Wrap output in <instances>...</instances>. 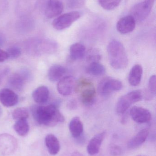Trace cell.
I'll return each mask as SVG.
<instances>
[{
	"instance_id": "obj_1",
	"label": "cell",
	"mask_w": 156,
	"mask_h": 156,
	"mask_svg": "<svg viewBox=\"0 0 156 156\" xmlns=\"http://www.w3.org/2000/svg\"><path fill=\"white\" fill-rule=\"evenodd\" d=\"M31 112L36 122L45 126H54L65 121V117L54 104L46 106L33 105Z\"/></svg>"
},
{
	"instance_id": "obj_2",
	"label": "cell",
	"mask_w": 156,
	"mask_h": 156,
	"mask_svg": "<svg viewBox=\"0 0 156 156\" xmlns=\"http://www.w3.org/2000/svg\"><path fill=\"white\" fill-rule=\"evenodd\" d=\"M107 52L111 66L114 69H122L127 67L128 58L123 45L116 40L110 42L107 47Z\"/></svg>"
},
{
	"instance_id": "obj_3",
	"label": "cell",
	"mask_w": 156,
	"mask_h": 156,
	"mask_svg": "<svg viewBox=\"0 0 156 156\" xmlns=\"http://www.w3.org/2000/svg\"><path fill=\"white\" fill-rule=\"evenodd\" d=\"M76 92L79 94L81 102L86 106H91L95 103L96 91L93 83L89 80L81 79L76 86Z\"/></svg>"
},
{
	"instance_id": "obj_4",
	"label": "cell",
	"mask_w": 156,
	"mask_h": 156,
	"mask_svg": "<svg viewBox=\"0 0 156 156\" xmlns=\"http://www.w3.org/2000/svg\"><path fill=\"white\" fill-rule=\"evenodd\" d=\"M143 93L140 90L132 91L119 98L116 106V112L119 115L126 113L127 110L133 104L141 101Z\"/></svg>"
},
{
	"instance_id": "obj_5",
	"label": "cell",
	"mask_w": 156,
	"mask_h": 156,
	"mask_svg": "<svg viewBox=\"0 0 156 156\" xmlns=\"http://www.w3.org/2000/svg\"><path fill=\"white\" fill-rule=\"evenodd\" d=\"M122 87V82L108 77L103 78L100 82L98 86V91L100 95L105 97L113 92L120 90Z\"/></svg>"
},
{
	"instance_id": "obj_6",
	"label": "cell",
	"mask_w": 156,
	"mask_h": 156,
	"mask_svg": "<svg viewBox=\"0 0 156 156\" xmlns=\"http://www.w3.org/2000/svg\"><path fill=\"white\" fill-rule=\"evenodd\" d=\"M80 16V13L77 11L66 13L56 18L53 21L52 26L56 30H64L70 27Z\"/></svg>"
},
{
	"instance_id": "obj_7",
	"label": "cell",
	"mask_w": 156,
	"mask_h": 156,
	"mask_svg": "<svg viewBox=\"0 0 156 156\" xmlns=\"http://www.w3.org/2000/svg\"><path fill=\"white\" fill-rule=\"evenodd\" d=\"M154 3L145 0L135 5L131 10V15L136 22H142L149 15L154 5Z\"/></svg>"
},
{
	"instance_id": "obj_8",
	"label": "cell",
	"mask_w": 156,
	"mask_h": 156,
	"mask_svg": "<svg viewBox=\"0 0 156 156\" xmlns=\"http://www.w3.org/2000/svg\"><path fill=\"white\" fill-rule=\"evenodd\" d=\"M17 147L16 138L8 134L0 135V153L4 155H9L14 153Z\"/></svg>"
},
{
	"instance_id": "obj_9",
	"label": "cell",
	"mask_w": 156,
	"mask_h": 156,
	"mask_svg": "<svg viewBox=\"0 0 156 156\" xmlns=\"http://www.w3.org/2000/svg\"><path fill=\"white\" fill-rule=\"evenodd\" d=\"M31 78L30 72L27 69H22L18 73L13 74L8 80V84L14 90L20 91L23 89L25 82Z\"/></svg>"
},
{
	"instance_id": "obj_10",
	"label": "cell",
	"mask_w": 156,
	"mask_h": 156,
	"mask_svg": "<svg viewBox=\"0 0 156 156\" xmlns=\"http://www.w3.org/2000/svg\"><path fill=\"white\" fill-rule=\"evenodd\" d=\"M75 80L71 76L64 77L59 81L57 85L58 92L63 96H68L72 93L75 86Z\"/></svg>"
},
{
	"instance_id": "obj_11",
	"label": "cell",
	"mask_w": 156,
	"mask_h": 156,
	"mask_svg": "<svg viewBox=\"0 0 156 156\" xmlns=\"http://www.w3.org/2000/svg\"><path fill=\"white\" fill-rule=\"evenodd\" d=\"M130 116L134 121L138 123H145L151 120V113L147 109L143 107L134 106L130 111Z\"/></svg>"
},
{
	"instance_id": "obj_12",
	"label": "cell",
	"mask_w": 156,
	"mask_h": 156,
	"mask_svg": "<svg viewBox=\"0 0 156 156\" xmlns=\"http://www.w3.org/2000/svg\"><path fill=\"white\" fill-rule=\"evenodd\" d=\"M136 21L131 15L126 16L120 19L117 22V31L123 34L132 32L136 27Z\"/></svg>"
},
{
	"instance_id": "obj_13",
	"label": "cell",
	"mask_w": 156,
	"mask_h": 156,
	"mask_svg": "<svg viewBox=\"0 0 156 156\" xmlns=\"http://www.w3.org/2000/svg\"><path fill=\"white\" fill-rule=\"evenodd\" d=\"M18 95L12 90L4 88L0 90V102L5 107L14 106L18 103Z\"/></svg>"
},
{
	"instance_id": "obj_14",
	"label": "cell",
	"mask_w": 156,
	"mask_h": 156,
	"mask_svg": "<svg viewBox=\"0 0 156 156\" xmlns=\"http://www.w3.org/2000/svg\"><path fill=\"white\" fill-rule=\"evenodd\" d=\"M64 6L59 0H49L46 6L45 14L48 18H52L59 16L63 12Z\"/></svg>"
},
{
	"instance_id": "obj_15",
	"label": "cell",
	"mask_w": 156,
	"mask_h": 156,
	"mask_svg": "<svg viewBox=\"0 0 156 156\" xmlns=\"http://www.w3.org/2000/svg\"><path fill=\"white\" fill-rule=\"evenodd\" d=\"M105 136V132H103L94 136L91 139L87 147V151L90 155H95L99 153Z\"/></svg>"
},
{
	"instance_id": "obj_16",
	"label": "cell",
	"mask_w": 156,
	"mask_h": 156,
	"mask_svg": "<svg viewBox=\"0 0 156 156\" xmlns=\"http://www.w3.org/2000/svg\"><path fill=\"white\" fill-rule=\"evenodd\" d=\"M148 134L149 131L147 129H143L140 131L128 142L127 144L128 148L135 149L142 145L147 139Z\"/></svg>"
},
{
	"instance_id": "obj_17",
	"label": "cell",
	"mask_w": 156,
	"mask_h": 156,
	"mask_svg": "<svg viewBox=\"0 0 156 156\" xmlns=\"http://www.w3.org/2000/svg\"><path fill=\"white\" fill-rule=\"evenodd\" d=\"M143 74V69L140 65H136L130 70L128 81L130 85L136 86L140 84Z\"/></svg>"
},
{
	"instance_id": "obj_18",
	"label": "cell",
	"mask_w": 156,
	"mask_h": 156,
	"mask_svg": "<svg viewBox=\"0 0 156 156\" xmlns=\"http://www.w3.org/2000/svg\"><path fill=\"white\" fill-rule=\"evenodd\" d=\"M66 73L67 69L63 66L54 65L49 68L48 73V77L51 81H57L64 77Z\"/></svg>"
},
{
	"instance_id": "obj_19",
	"label": "cell",
	"mask_w": 156,
	"mask_h": 156,
	"mask_svg": "<svg viewBox=\"0 0 156 156\" xmlns=\"http://www.w3.org/2000/svg\"><path fill=\"white\" fill-rule=\"evenodd\" d=\"M49 90L45 86H40L35 89L32 94L34 101L37 103L44 104L47 101L49 97Z\"/></svg>"
},
{
	"instance_id": "obj_20",
	"label": "cell",
	"mask_w": 156,
	"mask_h": 156,
	"mask_svg": "<svg viewBox=\"0 0 156 156\" xmlns=\"http://www.w3.org/2000/svg\"><path fill=\"white\" fill-rule=\"evenodd\" d=\"M45 143L48 151L52 155L57 154L60 150L59 141L54 135H47L45 138Z\"/></svg>"
},
{
	"instance_id": "obj_21",
	"label": "cell",
	"mask_w": 156,
	"mask_h": 156,
	"mask_svg": "<svg viewBox=\"0 0 156 156\" xmlns=\"http://www.w3.org/2000/svg\"><path fill=\"white\" fill-rule=\"evenodd\" d=\"M69 128L73 137L76 138L80 137L83 133V125L79 117H73L70 122Z\"/></svg>"
},
{
	"instance_id": "obj_22",
	"label": "cell",
	"mask_w": 156,
	"mask_h": 156,
	"mask_svg": "<svg viewBox=\"0 0 156 156\" xmlns=\"http://www.w3.org/2000/svg\"><path fill=\"white\" fill-rule=\"evenodd\" d=\"M70 54L71 59L74 60L82 59L86 54V48L81 43H75L71 46Z\"/></svg>"
},
{
	"instance_id": "obj_23",
	"label": "cell",
	"mask_w": 156,
	"mask_h": 156,
	"mask_svg": "<svg viewBox=\"0 0 156 156\" xmlns=\"http://www.w3.org/2000/svg\"><path fill=\"white\" fill-rule=\"evenodd\" d=\"M88 74L93 76H101L104 75L106 72L105 68L100 62L89 63L86 68Z\"/></svg>"
},
{
	"instance_id": "obj_24",
	"label": "cell",
	"mask_w": 156,
	"mask_h": 156,
	"mask_svg": "<svg viewBox=\"0 0 156 156\" xmlns=\"http://www.w3.org/2000/svg\"><path fill=\"white\" fill-rule=\"evenodd\" d=\"M13 128L18 135L26 136L29 131V126L27 119H21L16 120L13 126Z\"/></svg>"
},
{
	"instance_id": "obj_25",
	"label": "cell",
	"mask_w": 156,
	"mask_h": 156,
	"mask_svg": "<svg viewBox=\"0 0 156 156\" xmlns=\"http://www.w3.org/2000/svg\"><path fill=\"white\" fill-rule=\"evenodd\" d=\"M155 75L150 78L148 82V87L143 93V98L147 101H149L153 99L155 96L156 90V80Z\"/></svg>"
},
{
	"instance_id": "obj_26",
	"label": "cell",
	"mask_w": 156,
	"mask_h": 156,
	"mask_svg": "<svg viewBox=\"0 0 156 156\" xmlns=\"http://www.w3.org/2000/svg\"><path fill=\"white\" fill-rule=\"evenodd\" d=\"M122 0H99L101 6L106 10H112L120 5Z\"/></svg>"
},
{
	"instance_id": "obj_27",
	"label": "cell",
	"mask_w": 156,
	"mask_h": 156,
	"mask_svg": "<svg viewBox=\"0 0 156 156\" xmlns=\"http://www.w3.org/2000/svg\"><path fill=\"white\" fill-rule=\"evenodd\" d=\"M29 116V113L26 108L19 107L15 109L12 113L14 120H18L21 119H27Z\"/></svg>"
},
{
	"instance_id": "obj_28",
	"label": "cell",
	"mask_w": 156,
	"mask_h": 156,
	"mask_svg": "<svg viewBox=\"0 0 156 156\" xmlns=\"http://www.w3.org/2000/svg\"><path fill=\"white\" fill-rule=\"evenodd\" d=\"M101 58L102 56L100 51L95 48L89 50L87 54V61L89 63L100 62Z\"/></svg>"
},
{
	"instance_id": "obj_29",
	"label": "cell",
	"mask_w": 156,
	"mask_h": 156,
	"mask_svg": "<svg viewBox=\"0 0 156 156\" xmlns=\"http://www.w3.org/2000/svg\"><path fill=\"white\" fill-rule=\"evenodd\" d=\"M8 56V58L14 59L18 58L21 55V50L19 48L12 47L7 49L6 51Z\"/></svg>"
},
{
	"instance_id": "obj_30",
	"label": "cell",
	"mask_w": 156,
	"mask_h": 156,
	"mask_svg": "<svg viewBox=\"0 0 156 156\" xmlns=\"http://www.w3.org/2000/svg\"><path fill=\"white\" fill-rule=\"evenodd\" d=\"M110 152L113 156H120L122 153V150L118 146L112 145L110 147Z\"/></svg>"
},
{
	"instance_id": "obj_31",
	"label": "cell",
	"mask_w": 156,
	"mask_h": 156,
	"mask_svg": "<svg viewBox=\"0 0 156 156\" xmlns=\"http://www.w3.org/2000/svg\"><path fill=\"white\" fill-rule=\"evenodd\" d=\"M8 59V56L6 51H4L0 48V63L3 62Z\"/></svg>"
},
{
	"instance_id": "obj_32",
	"label": "cell",
	"mask_w": 156,
	"mask_h": 156,
	"mask_svg": "<svg viewBox=\"0 0 156 156\" xmlns=\"http://www.w3.org/2000/svg\"><path fill=\"white\" fill-rule=\"evenodd\" d=\"M68 108L70 110H74L77 107V102L74 100H71L67 104Z\"/></svg>"
},
{
	"instance_id": "obj_33",
	"label": "cell",
	"mask_w": 156,
	"mask_h": 156,
	"mask_svg": "<svg viewBox=\"0 0 156 156\" xmlns=\"http://www.w3.org/2000/svg\"><path fill=\"white\" fill-rule=\"evenodd\" d=\"M3 42V41L2 39V37H0V46L2 44Z\"/></svg>"
},
{
	"instance_id": "obj_34",
	"label": "cell",
	"mask_w": 156,
	"mask_h": 156,
	"mask_svg": "<svg viewBox=\"0 0 156 156\" xmlns=\"http://www.w3.org/2000/svg\"><path fill=\"white\" fill-rule=\"evenodd\" d=\"M2 108H1V106H0V116H1V115H2Z\"/></svg>"
},
{
	"instance_id": "obj_35",
	"label": "cell",
	"mask_w": 156,
	"mask_h": 156,
	"mask_svg": "<svg viewBox=\"0 0 156 156\" xmlns=\"http://www.w3.org/2000/svg\"><path fill=\"white\" fill-rule=\"evenodd\" d=\"M1 82H2V75L0 73V84H1Z\"/></svg>"
},
{
	"instance_id": "obj_36",
	"label": "cell",
	"mask_w": 156,
	"mask_h": 156,
	"mask_svg": "<svg viewBox=\"0 0 156 156\" xmlns=\"http://www.w3.org/2000/svg\"></svg>"
}]
</instances>
